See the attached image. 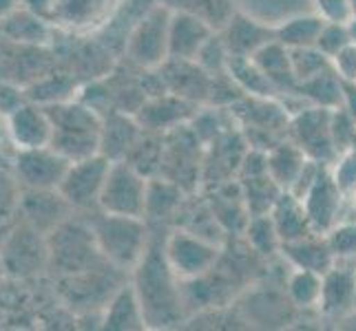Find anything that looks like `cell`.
<instances>
[{
  "mask_svg": "<svg viewBox=\"0 0 356 331\" xmlns=\"http://www.w3.org/2000/svg\"><path fill=\"white\" fill-rule=\"evenodd\" d=\"M179 276L170 269L164 245H149L144 259L133 269V287L144 309L146 327H175L184 314Z\"/></svg>",
  "mask_w": 356,
  "mask_h": 331,
  "instance_id": "1",
  "label": "cell"
},
{
  "mask_svg": "<svg viewBox=\"0 0 356 331\" xmlns=\"http://www.w3.org/2000/svg\"><path fill=\"white\" fill-rule=\"evenodd\" d=\"M47 113L54 124L51 148L69 162H80L100 153L102 119L97 110L84 102L47 104Z\"/></svg>",
  "mask_w": 356,
  "mask_h": 331,
  "instance_id": "2",
  "label": "cell"
},
{
  "mask_svg": "<svg viewBox=\"0 0 356 331\" xmlns=\"http://www.w3.org/2000/svg\"><path fill=\"white\" fill-rule=\"evenodd\" d=\"M91 230L102 259L118 269H135L151 245L144 217L102 212L91 221Z\"/></svg>",
  "mask_w": 356,
  "mask_h": 331,
  "instance_id": "3",
  "label": "cell"
},
{
  "mask_svg": "<svg viewBox=\"0 0 356 331\" xmlns=\"http://www.w3.org/2000/svg\"><path fill=\"white\" fill-rule=\"evenodd\" d=\"M49 261L67 276H76L84 269H91L97 259H102L91 226L80 221H63L49 232Z\"/></svg>",
  "mask_w": 356,
  "mask_h": 331,
  "instance_id": "4",
  "label": "cell"
},
{
  "mask_svg": "<svg viewBox=\"0 0 356 331\" xmlns=\"http://www.w3.org/2000/svg\"><path fill=\"white\" fill-rule=\"evenodd\" d=\"M149 177L140 173L127 159L113 162L108 168L104 188L100 194V212L122 217H144L149 199Z\"/></svg>",
  "mask_w": 356,
  "mask_h": 331,
  "instance_id": "5",
  "label": "cell"
},
{
  "mask_svg": "<svg viewBox=\"0 0 356 331\" xmlns=\"http://www.w3.org/2000/svg\"><path fill=\"white\" fill-rule=\"evenodd\" d=\"M164 256L181 283H186L211 274L222 250L213 239H206L186 228H177L164 241Z\"/></svg>",
  "mask_w": 356,
  "mask_h": 331,
  "instance_id": "6",
  "label": "cell"
},
{
  "mask_svg": "<svg viewBox=\"0 0 356 331\" xmlns=\"http://www.w3.org/2000/svg\"><path fill=\"white\" fill-rule=\"evenodd\" d=\"M173 11L166 7H153L133 27L127 40V53L131 62L142 69H157L168 62V27Z\"/></svg>",
  "mask_w": 356,
  "mask_h": 331,
  "instance_id": "7",
  "label": "cell"
},
{
  "mask_svg": "<svg viewBox=\"0 0 356 331\" xmlns=\"http://www.w3.org/2000/svg\"><path fill=\"white\" fill-rule=\"evenodd\" d=\"M111 164V159L102 153L80 159V162H71L63 181H60L58 192L71 207H78V210L97 207Z\"/></svg>",
  "mask_w": 356,
  "mask_h": 331,
  "instance_id": "8",
  "label": "cell"
},
{
  "mask_svg": "<svg viewBox=\"0 0 356 331\" xmlns=\"http://www.w3.org/2000/svg\"><path fill=\"white\" fill-rule=\"evenodd\" d=\"M332 110L325 106H310L292 119L294 142L312 162L330 166L332 159L339 157L334 135H332Z\"/></svg>",
  "mask_w": 356,
  "mask_h": 331,
  "instance_id": "9",
  "label": "cell"
},
{
  "mask_svg": "<svg viewBox=\"0 0 356 331\" xmlns=\"http://www.w3.org/2000/svg\"><path fill=\"white\" fill-rule=\"evenodd\" d=\"M69 164V159L51 146H42V148L18 151L14 170L24 190H58Z\"/></svg>",
  "mask_w": 356,
  "mask_h": 331,
  "instance_id": "10",
  "label": "cell"
},
{
  "mask_svg": "<svg viewBox=\"0 0 356 331\" xmlns=\"http://www.w3.org/2000/svg\"><path fill=\"white\" fill-rule=\"evenodd\" d=\"M0 254L11 276H31L40 272V267L49 261V245L38 228L24 223L7 235Z\"/></svg>",
  "mask_w": 356,
  "mask_h": 331,
  "instance_id": "11",
  "label": "cell"
},
{
  "mask_svg": "<svg viewBox=\"0 0 356 331\" xmlns=\"http://www.w3.org/2000/svg\"><path fill=\"white\" fill-rule=\"evenodd\" d=\"M346 199L348 197L341 192L332 173H330V166H323L318 177L312 181V186L301 197L305 214H308L310 226L316 235H327L334 226L341 223Z\"/></svg>",
  "mask_w": 356,
  "mask_h": 331,
  "instance_id": "12",
  "label": "cell"
},
{
  "mask_svg": "<svg viewBox=\"0 0 356 331\" xmlns=\"http://www.w3.org/2000/svg\"><path fill=\"white\" fill-rule=\"evenodd\" d=\"M5 119H7V128H5L7 137L18 151L42 148V146L51 144L54 124L44 104H35L27 100Z\"/></svg>",
  "mask_w": 356,
  "mask_h": 331,
  "instance_id": "13",
  "label": "cell"
},
{
  "mask_svg": "<svg viewBox=\"0 0 356 331\" xmlns=\"http://www.w3.org/2000/svg\"><path fill=\"white\" fill-rule=\"evenodd\" d=\"M118 7L120 0H54L51 18L71 31L87 33L111 22Z\"/></svg>",
  "mask_w": 356,
  "mask_h": 331,
  "instance_id": "14",
  "label": "cell"
},
{
  "mask_svg": "<svg viewBox=\"0 0 356 331\" xmlns=\"http://www.w3.org/2000/svg\"><path fill=\"white\" fill-rule=\"evenodd\" d=\"M213 29L204 18L188 11H173L168 27V60H195L211 42Z\"/></svg>",
  "mask_w": 356,
  "mask_h": 331,
  "instance_id": "15",
  "label": "cell"
},
{
  "mask_svg": "<svg viewBox=\"0 0 356 331\" xmlns=\"http://www.w3.org/2000/svg\"><path fill=\"white\" fill-rule=\"evenodd\" d=\"M356 307V272L334 263L323 274V291L318 309L330 318H341Z\"/></svg>",
  "mask_w": 356,
  "mask_h": 331,
  "instance_id": "16",
  "label": "cell"
},
{
  "mask_svg": "<svg viewBox=\"0 0 356 331\" xmlns=\"http://www.w3.org/2000/svg\"><path fill=\"white\" fill-rule=\"evenodd\" d=\"M18 205L27 217V223L38 228L40 232H51L56 226L63 223L67 210L71 207L58 190H24L18 199Z\"/></svg>",
  "mask_w": 356,
  "mask_h": 331,
  "instance_id": "17",
  "label": "cell"
},
{
  "mask_svg": "<svg viewBox=\"0 0 356 331\" xmlns=\"http://www.w3.org/2000/svg\"><path fill=\"white\" fill-rule=\"evenodd\" d=\"M270 40H275V29L241 11L235 20H230L224 44L232 58H252V53L259 51Z\"/></svg>",
  "mask_w": 356,
  "mask_h": 331,
  "instance_id": "18",
  "label": "cell"
},
{
  "mask_svg": "<svg viewBox=\"0 0 356 331\" xmlns=\"http://www.w3.org/2000/svg\"><path fill=\"white\" fill-rule=\"evenodd\" d=\"M102 327L108 331H138L146 329L144 309L133 285H120L104 305Z\"/></svg>",
  "mask_w": 356,
  "mask_h": 331,
  "instance_id": "19",
  "label": "cell"
},
{
  "mask_svg": "<svg viewBox=\"0 0 356 331\" xmlns=\"http://www.w3.org/2000/svg\"><path fill=\"white\" fill-rule=\"evenodd\" d=\"M270 217H273V221H275L281 245L290 243V241L305 239L310 235H316L310 226L308 214H305L303 201L297 197V194H292L288 190H284L277 197L273 210H270Z\"/></svg>",
  "mask_w": 356,
  "mask_h": 331,
  "instance_id": "20",
  "label": "cell"
},
{
  "mask_svg": "<svg viewBox=\"0 0 356 331\" xmlns=\"http://www.w3.org/2000/svg\"><path fill=\"white\" fill-rule=\"evenodd\" d=\"M191 100L177 93L155 97L142 104L138 121L142 128L149 130H175L191 117Z\"/></svg>",
  "mask_w": 356,
  "mask_h": 331,
  "instance_id": "21",
  "label": "cell"
},
{
  "mask_svg": "<svg viewBox=\"0 0 356 331\" xmlns=\"http://www.w3.org/2000/svg\"><path fill=\"white\" fill-rule=\"evenodd\" d=\"M308 162H310V157L301 151V146L297 142L279 144L266 153L268 175L273 177V181L281 190H288V192L297 186V181Z\"/></svg>",
  "mask_w": 356,
  "mask_h": 331,
  "instance_id": "22",
  "label": "cell"
},
{
  "mask_svg": "<svg viewBox=\"0 0 356 331\" xmlns=\"http://www.w3.org/2000/svg\"><path fill=\"white\" fill-rule=\"evenodd\" d=\"M140 121H135L124 115H111L102 121V135H100V153L108 157L111 162L127 159L131 148L142 137Z\"/></svg>",
  "mask_w": 356,
  "mask_h": 331,
  "instance_id": "23",
  "label": "cell"
},
{
  "mask_svg": "<svg viewBox=\"0 0 356 331\" xmlns=\"http://www.w3.org/2000/svg\"><path fill=\"white\" fill-rule=\"evenodd\" d=\"M286 259L292 263V267L314 269V272L325 274L330 267L337 263L332 250H330L327 239H321V235H310L299 241H290L281 245Z\"/></svg>",
  "mask_w": 356,
  "mask_h": 331,
  "instance_id": "24",
  "label": "cell"
},
{
  "mask_svg": "<svg viewBox=\"0 0 356 331\" xmlns=\"http://www.w3.org/2000/svg\"><path fill=\"white\" fill-rule=\"evenodd\" d=\"M250 60L266 73V78L273 82L277 89L297 91V78H294L292 62H290V49L281 44L277 38L264 44L257 53H252Z\"/></svg>",
  "mask_w": 356,
  "mask_h": 331,
  "instance_id": "25",
  "label": "cell"
},
{
  "mask_svg": "<svg viewBox=\"0 0 356 331\" xmlns=\"http://www.w3.org/2000/svg\"><path fill=\"white\" fill-rule=\"evenodd\" d=\"M0 29L9 40L22 42V44H44L51 35L47 20L33 9H16L14 14L0 20Z\"/></svg>",
  "mask_w": 356,
  "mask_h": 331,
  "instance_id": "26",
  "label": "cell"
},
{
  "mask_svg": "<svg viewBox=\"0 0 356 331\" xmlns=\"http://www.w3.org/2000/svg\"><path fill=\"white\" fill-rule=\"evenodd\" d=\"M325 20L316 11H303V14L290 16L275 27V38L288 49H305L316 46L318 33H321Z\"/></svg>",
  "mask_w": 356,
  "mask_h": 331,
  "instance_id": "27",
  "label": "cell"
},
{
  "mask_svg": "<svg viewBox=\"0 0 356 331\" xmlns=\"http://www.w3.org/2000/svg\"><path fill=\"white\" fill-rule=\"evenodd\" d=\"M297 91H301V95L308 97L314 106L339 108L343 104V80L339 78L334 67H330L327 71L318 73V76L301 82Z\"/></svg>",
  "mask_w": 356,
  "mask_h": 331,
  "instance_id": "28",
  "label": "cell"
},
{
  "mask_svg": "<svg viewBox=\"0 0 356 331\" xmlns=\"http://www.w3.org/2000/svg\"><path fill=\"white\" fill-rule=\"evenodd\" d=\"M288 298L292 305H297L301 309L318 307L323 291V274L314 272V269L294 267L288 278Z\"/></svg>",
  "mask_w": 356,
  "mask_h": 331,
  "instance_id": "29",
  "label": "cell"
},
{
  "mask_svg": "<svg viewBox=\"0 0 356 331\" xmlns=\"http://www.w3.org/2000/svg\"><path fill=\"white\" fill-rule=\"evenodd\" d=\"M181 203V190L170 179H151L149 181V199H146L144 219H162L175 212Z\"/></svg>",
  "mask_w": 356,
  "mask_h": 331,
  "instance_id": "30",
  "label": "cell"
},
{
  "mask_svg": "<svg viewBox=\"0 0 356 331\" xmlns=\"http://www.w3.org/2000/svg\"><path fill=\"white\" fill-rule=\"evenodd\" d=\"M245 239H248V243L254 248V252H259V254H273L281 250V239H279V232L275 228V221L270 217V212L252 214L245 221Z\"/></svg>",
  "mask_w": 356,
  "mask_h": 331,
  "instance_id": "31",
  "label": "cell"
},
{
  "mask_svg": "<svg viewBox=\"0 0 356 331\" xmlns=\"http://www.w3.org/2000/svg\"><path fill=\"white\" fill-rule=\"evenodd\" d=\"M290 62H292L294 78H297V87L301 82L310 80L332 67V60H330L323 51H318L316 46L290 49Z\"/></svg>",
  "mask_w": 356,
  "mask_h": 331,
  "instance_id": "32",
  "label": "cell"
},
{
  "mask_svg": "<svg viewBox=\"0 0 356 331\" xmlns=\"http://www.w3.org/2000/svg\"><path fill=\"white\" fill-rule=\"evenodd\" d=\"M334 259H356V221H341L325 235Z\"/></svg>",
  "mask_w": 356,
  "mask_h": 331,
  "instance_id": "33",
  "label": "cell"
},
{
  "mask_svg": "<svg viewBox=\"0 0 356 331\" xmlns=\"http://www.w3.org/2000/svg\"><path fill=\"white\" fill-rule=\"evenodd\" d=\"M330 173H332L341 192L346 194L348 199H352L356 194V146L339 153L332 168H330Z\"/></svg>",
  "mask_w": 356,
  "mask_h": 331,
  "instance_id": "34",
  "label": "cell"
},
{
  "mask_svg": "<svg viewBox=\"0 0 356 331\" xmlns=\"http://www.w3.org/2000/svg\"><path fill=\"white\" fill-rule=\"evenodd\" d=\"M352 42V33H350V24L348 22H327L323 24L321 33H318L316 49L323 51L330 60H332L343 46H348Z\"/></svg>",
  "mask_w": 356,
  "mask_h": 331,
  "instance_id": "35",
  "label": "cell"
},
{
  "mask_svg": "<svg viewBox=\"0 0 356 331\" xmlns=\"http://www.w3.org/2000/svg\"><path fill=\"white\" fill-rule=\"evenodd\" d=\"M310 5L327 22H350L354 16L350 0H310Z\"/></svg>",
  "mask_w": 356,
  "mask_h": 331,
  "instance_id": "36",
  "label": "cell"
},
{
  "mask_svg": "<svg viewBox=\"0 0 356 331\" xmlns=\"http://www.w3.org/2000/svg\"><path fill=\"white\" fill-rule=\"evenodd\" d=\"M332 67L343 82H356V40H352L348 46H343L332 58Z\"/></svg>",
  "mask_w": 356,
  "mask_h": 331,
  "instance_id": "37",
  "label": "cell"
},
{
  "mask_svg": "<svg viewBox=\"0 0 356 331\" xmlns=\"http://www.w3.org/2000/svg\"><path fill=\"white\" fill-rule=\"evenodd\" d=\"M14 205H16L14 181L7 175H0V226H3V221L9 217V212L14 210Z\"/></svg>",
  "mask_w": 356,
  "mask_h": 331,
  "instance_id": "38",
  "label": "cell"
},
{
  "mask_svg": "<svg viewBox=\"0 0 356 331\" xmlns=\"http://www.w3.org/2000/svg\"><path fill=\"white\" fill-rule=\"evenodd\" d=\"M24 102L27 100H24L22 93L16 87H11V84H0V115L7 117Z\"/></svg>",
  "mask_w": 356,
  "mask_h": 331,
  "instance_id": "39",
  "label": "cell"
},
{
  "mask_svg": "<svg viewBox=\"0 0 356 331\" xmlns=\"http://www.w3.org/2000/svg\"><path fill=\"white\" fill-rule=\"evenodd\" d=\"M343 108L356 121V82H343Z\"/></svg>",
  "mask_w": 356,
  "mask_h": 331,
  "instance_id": "40",
  "label": "cell"
},
{
  "mask_svg": "<svg viewBox=\"0 0 356 331\" xmlns=\"http://www.w3.org/2000/svg\"><path fill=\"white\" fill-rule=\"evenodd\" d=\"M22 0H0V20L7 18L9 14H14L16 9H20Z\"/></svg>",
  "mask_w": 356,
  "mask_h": 331,
  "instance_id": "41",
  "label": "cell"
},
{
  "mask_svg": "<svg viewBox=\"0 0 356 331\" xmlns=\"http://www.w3.org/2000/svg\"><path fill=\"white\" fill-rule=\"evenodd\" d=\"M348 24H350V33H352V40H356V16H352V20H350Z\"/></svg>",
  "mask_w": 356,
  "mask_h": 331,
  "instance_id": "42",
  "label": "cell"
},
{
  "mask_svg": "<svg viewBox=\"0 0 356 331\" xmlns=\"http://www.w3.org/2000/svg\"><path fill=\"white\" fill-rule=\"evenodd\" d=\"M5 232H7V230H5L3 226H0V248H3V243H5V239H7Z\"/></svg>",
  "mask_w": 356,
  "mask_h": 331,
  "instance_id": "43",
  "label": "cell"
},
{
  "mask_svg": "<svg viewBox=\"0 0 356 331\" xmlns=\"http://www.w3.org/2000/svg\"><path fill=\"white\" fill-rule=\"evenodd\" d=\"M350 5H352V11H354V16H356V0H350Z\"/></svg>",
  "mask_w": 356,
  "mask_h": 331,
  "instance_id": "44",
  "label": "cell"
},
{
  "mask_svg": "<svg viewBox=\"0 0 356 331\" xmlns=\"http://www.w3.org/2000/svg\"><path fill=\"white\" fill-rule=\"evenodd\" d=\"M352 201H354V212H356V194H354V197H352Z\"/></svg>",
  "mask_w": 356,
  "mask_h": 331,
  "instance_id": "45",
  "label": "cell"
}]
</instances>
